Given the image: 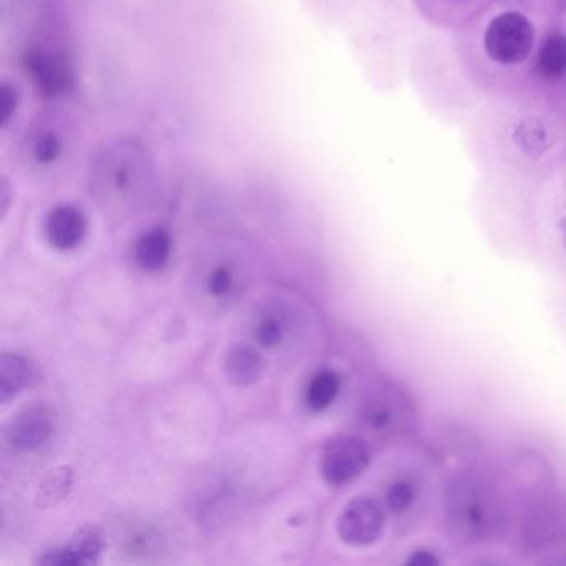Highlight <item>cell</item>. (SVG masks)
Listing matches in <instances>:
<instances>
[{"instance_id":"16","label":"cell","mask_w":566,"mask_h":566,"mask_svg":"<svg viewBox=\"0 0 566 566\" xmlns=\"http://www.w3.org/2000/svg\"><path fill=\"white\" fill-rule=\"evenodd\" d=\"M233 284V270H231L230 266H226V264H219V266L213 268V270L209 271L208 277H206V291H208L209 296L218 297V300L230 293Z\"/></svg>"},{"instance_id":"10","label":"cell","mask_w":566,"mask_h":566,"mask_svg":"<svg viewBox=\"0 0 566 566\" xmlns=\"http://www.w3.org/2000/svg\"><path fill=\"white\" fill-rule=\"evenodd\" d=\"M35 369L24 356L6 352L0 359V399L8 404L34 382Z\"/></svg>"},{"instance_id":"17","label":"cell","mask_w":566,"mask_h":566,"mask_svg":"<svg viewBox=\"0 0 566 566\" xmlns=\"http://www.w3.org/2000/svg\"><path fill=\"white\" fill-rule=\"evenodd\" d=\"M414 499V486L405 482V480H399L394 486H391V489L388 490V497H385L389 509L394 510V512H404V510H407L409 507H411Z\"/></svg>"},{"instance_id":"13","label":"cell","mask_w":566,"mask_h":566,"mask_svg":"<svg viewBox=\"0 0 566 566\" xmlns=\"http://www.w3.org/2000/svg\"><path fill=\"white\" fill-rule=\"evenodd\" d=\"M28 152L35 163L42 166L52 165L64 153V142L57 132L47 127H39L28 140Z\"/></svg>"},{"instance_id":"1","label":"cell","mask_w":566,"mask_h":566,"mask_svg":"<svg viewBox=\"0 0 566 566\" xmlns=\"http://www.w3.org/2000/svg\"><path fill=\"white\" fill-rule=\"evenodd\" d=\"M371 464V448L359 435L341 434L330 437L320 450V476L327 486H348Z\"/></svg>"},{"instance_id":"11","label":"cell","mask_w":566,"mask_h":566,"mask_svg":"<svg viewBox=\"0 0 566 566\" xmlns=\"http://www.w3.org/2000/svg\"><path fill=\"white\" fill-rule=\"evenodd\" d=\"M74 480L75 472L72 467L58 466L55 469L48 470L42 477L37 492H35V505H37V509H52V507L58 505L72 492Z\"/></svg>"},{"instance_id":"5","label":"cell","mask_w":566,"mask_h":566,"mask_svg":"<svg viewBox=\"0 0 566 566\" xmlns=\"http://www.w3.org/2000/svg\"><path fill=\"white\" fill-rule=\"evenodd\" d=\"M57 431V414L45 402L29 405L9 424L6 438L15 450L31 451L44 447Z\"/></svg>"},{"instance_id":"3","label":"cell","mask_w":566,"mask_h":566,"mask_svg":"<svg viewBox=\"0 0 566 566\" xmlns=\"http://www.w3.org/2000/svg\"><path fill=\"white\" fill-rule=\"evenodd\" d=\"M385 513L374 497H355L337 520V535L351 546H368L384 532Z\"/></svg>"},{"instance_id":"15","label":"cell","mask_w":566,"mask_h":566,"mask_svg":"<svg viewBox=\"0 0 566 566\" xmlns=\"http://www.w3.org/2000/svg\"><path fill=\"white\" fill-rule=\"evenodd\" d=\"M284 336H286V326L281 317L270 314L258 323L257 339L264 349L280 348Z\"/></svg>"},{"instance_id":"4","label":"cell","mask_w":566,"mask_h":566,"mask_svg":"<svg viewBox=\"0 0 566 566\" xmlns=\"http://www.w3.org/2000/svg\"><path fill=\"white\" fill-rule=\"evenodd\" d=\"M450 503L457 529L469 535H487L496 525V507L479 483L460 482L451 493Z\"/></svg>"},{"instance_id":"2","label":"cell","mask_w":566,"mask_h":566,"mask_svg":"<svg viewBox=\"0 0 566 566\" xmlns=\"http://www.w3.org/2000/svg\"><path fill=\"white\" fill-rule=\"evenodd\" d=\"M535 31L520 12H505L493 19L483 35V47L492 61L503 65L522 64L533 48Z\"/></svg>"},{"instance_id":"14","label":"cell","mask_w":566,"mask_h":566,"mask_svg":"<svg viewBox=\"0 0 566 566\" xmlns=\"http://www.w3.org/2000/svg\"><path fill=\"white\" fill-rule=\"evenodd\" d=\"M536 67L545 77H562L566 72V37L553 34L545 39L540 48Z\"/></svg>"},{"instance_id":"8","label":"cell","mask_w":566,"mask_h":566,"mask_svg":"<svg viewBox=\"0 0 566 566\" xmlns=\"http://www.w3.org/2000/svg\"><path fill=\"white\" fill-rule=\"evenodd\" d=\"M137 264L146 273H159L168 264L172 257V235L162 226L140 235L133 247Z\"/></svg>"},{"instance_id":"6","label":"cell","mask_w":566,"mask_h":566,"mask_svg":"<svg viewBox=\"0 0 566 566\" xmlns=\"http://www.w3.org/2000/svg\"><path fill=\"white\" fill-rule=\"evenodd\" d=\"M45 238L57 251H72L84 243L88 219L84 209L74 203H58L45 216Z\"/></svg>"},{"instance_id":"7","label":"cell","mask_w":566,"mask_h":566,"mask_svg":"<svg viewBox=\"0 0 566 566\" xmlns=\"http://www.w3.org/2000/svg\"><path fill=\"white\" fill-rule=\"evenodd\" d=\"M104 535L95 525H85L75 532L67 545L48 549L37 558V565H95L104 552Z\"/></svg>"},{"instance_id":"12","label":"cell","mask_w":566,"mask_h":566,"mask_svg":"<svg viewBox=\"0 0 566 566\" xmlns=\"http://www.w3.org/2000/svg\"><path fill=\"white\" fill-rule=\"evenodd\" d=\"M341 391V378L336 371L324 369L317 372L306 388L304 401H306L307 409L313 412H324L334 404L337 395Z\"/></svg>"},{"instance_id":"9","label":"cell","mask_w":566,"mask_h":566,"mask_svg":"<svg viewBox=\"0 0 566 566\" xmlns=\"http://www.w3.org/2000/svg\"><path fill=\"white\" fill-rule=\"evenodd\" d=\"M225 372L233 384L247 388L263 378L264 361L251 346L235 345L226 352Z\"/></svg>"},{"instance_id":"18","label":"cell","mask_w":566,"mask_h":566,"mask_svg":"<svg viewBox=\"0 0 566 566\" xmlns=\"http://www.w3.org/2000/svg\"><path fill=\"white\" fill-rule=\"evenodd\" d=\"M412 565H425L431 566L435 565L437 562V558H435L434 555H431V553L427 552H417L414 556H412L411 562Z\"/></svg>"}]
</instances>
